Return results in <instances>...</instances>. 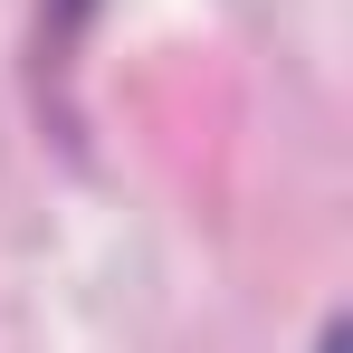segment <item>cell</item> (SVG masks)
I'll list each match as a JSON object with an SVG mask.
<instances>
[{"instance_id":"1","label":"cell","mask_w":353,"mask_h":353,"mask_svg":"<svg viewBox=\"0 0 353 353\" xmlns=\"http://www.w3.org/2000/svg\"><path fill=\"white\" fill-rule=\"evenodd\" d=\"M86 19H96V0H39V48H48V58H67Z\"/></svg>"}]
</instances>
